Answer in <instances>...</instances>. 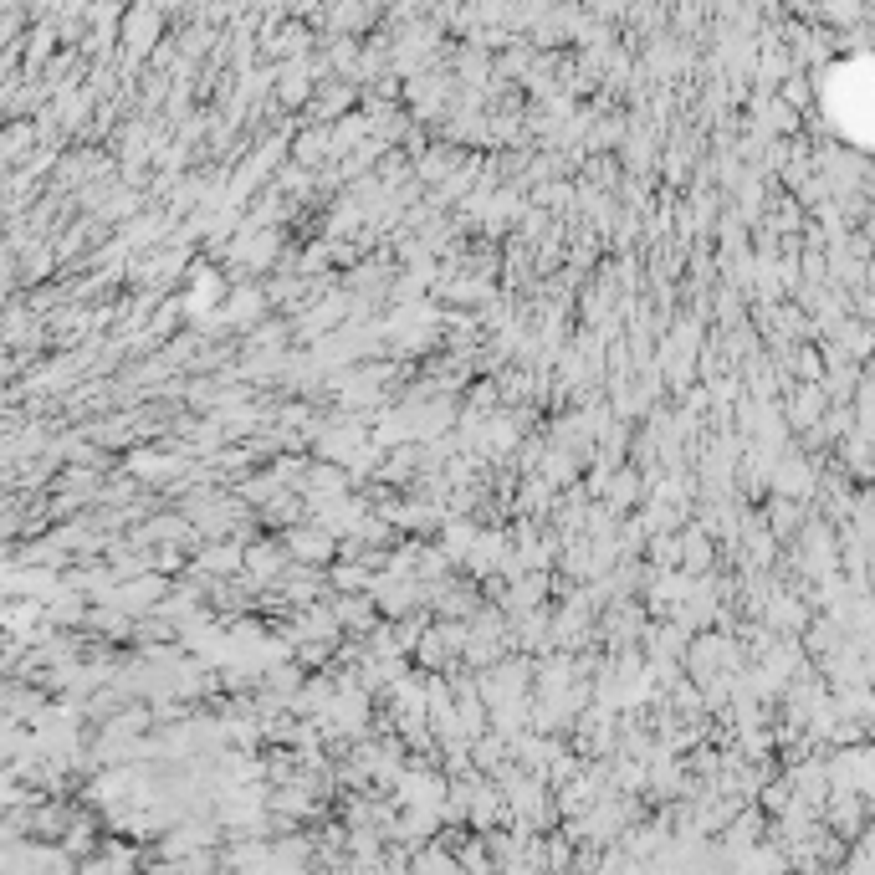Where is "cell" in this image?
<instances>
[{"label": "cell", "instance_id": "6da1fadb", "mask_svg": "<svg viewBox=\"0 0 875 875\" xmlns=\"http://www.w3.org/2000/svg\"><path fill=\"white\" fill-rule=\"evenodd\" d=\"M819 415H824V389L804 384V389H799V400H794V425H814Z\"/></svg>", "mask_w": 875, "mask_h": 875}, {"label": "cell", "instance_id": "7a4b0ae2", "mask_svg": "<svg viewBox=\"0 0 875 875\" xmlns=\"http://www.w3.org/2000/svg\"><path fill=\"white\" fill-rule=\"evenodd\" d=\"M799 522V507H789V502H773V528H794Z\"/></svg>", "mask_w": 875, "mask_h": 875}]
</instances>
